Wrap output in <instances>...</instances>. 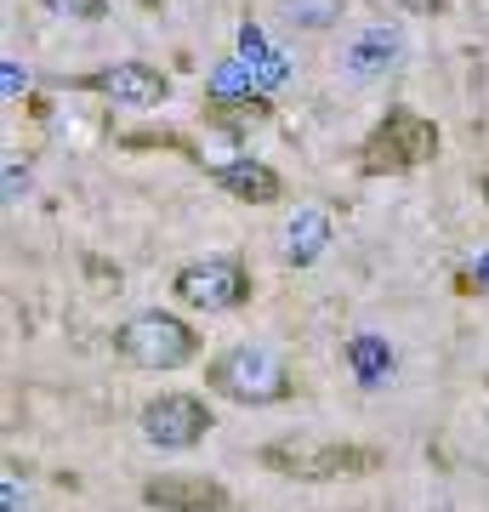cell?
Instances as JSON below:
<instances>
[{
	"label": "cell",
	"mask_w": 489,
	"mask_h": 512,
	"mask_svg": "<svg viewBox=\"0 0 489 512\" xmlns=\"http://www.w3.org/2000/svg\"><path fill=\"white\" fill-rule=\"evenodd\" d=\"M205 387H211V393H222V399H234V404H279V399H290V393H296L290 365L273 348H262V342L222 348L217 359L205 365Z\"/></svg>",
	"instance_id": "6da1fadb"
},
{
	"label": "cell",
	"mask_w": 489,
	"mask_h": 512,
	"mask_svg": "<svg viewBox=\"0 0 489 512\" xmlns=\"http://www.w3.org/2000/svg\"><path fill=\"white\" fill-rule=\"evenodd\" d=\"M381 450L370 444H319V439H279L262 444V467L296 484H336V478H370L381 467Z\"/></svg>",
	"instance_id": "7a4b0ae2"
},
{
	"label": "cell",
	"mask_w": 489,
	"mask_h": 512,
	"mask_svg": "<svg viewBox=\"0 0 489 512\" xmlns=\"http://www.w3.org/2000/svg\"><path fill=\"white\" fill-rule=\"evenodd\" d=\"M114 353L137 370H182L200 359V336L177 313H137L114 330Z\"/></svg>",
	"instance_id": "3957f363"
},
{
	"label": "cell",
	"mask_w": 489,
	"mask_h": 512,
	"mask_svg": "<svg viewBox=\"0 0 489 512\" xmlns=\"http://www.w3.org/2000/svg\"><path fill=\"white\" fill-rule=\"evenodd\" d=\"M438 154V126L427 114L393 109L359 148V171L364 177H387V171H416Z\"/></svg>",
	"instance_id": "277c9868"
},
{
	"label": "cell",
	"mask_w": 489,
	"mask_h": 512,
	"mask_svg": "<svg viewBox=\"0 0 489 512\" xmlns=\"http://www.w3.org/2000/svg\"><path fill=\"white\" fill-rule=\"evenodd\" d=\"M177 296L188 308L205 313H234L251 302V268L239 256H205V262H188L177 268Z\"/></svg>",
	"instance_id": "5b68a950"
},
{
	"label": "cell",
	"mask_w": 489,
	"mask_h": 512,
	"mask_svg": "<svg viewBox=\"0 0 489 512\" xmlns=\"http://www.w3.org/2000/svg\"><path fill=\"white\" fill-rule=\"evenodd\" d=\"M211 433V404L194 393H160L143 404V439L160 450H194Z\"/></svg>",
	"instance_id": "8992f818"
},
{
	"label": "cell",
	"mask_w": 489,
	"mask_h": 512,
	"mask_svg": "<svg viewBox=\"0 0 489 512\" xmlns=\"http://www.w3.org/2000/svg\"><path fill=\"white\" fill-rule=\"evenodd\" d=\"M80 86L97 97H114V103H131V109H154V103L171 97V80L154 63H109V69L86 74Z\"/></svg>",
	"instance_id": "52a82bcc"
},
{
	"label": "cell",
	"mask_w": 489,
	"mask_h": 512,
	"mask_svg": "<svg viewBox=\"0 0 489 512\" xmlns=\"http://www.w3.org/2000/svg\"><path fill=\"white\" fill-rule=\"evenodd\" d=\"M143 507H154V512H222L228 507V490L205 473H160V478H143Z\"/></svg>",
	"instance_id": "ba28073f"
},
{
	"label": "cell",
	"mask_w": 489,
	"mask_h": 512,
	"mask_svg": "<svg viewBox=\"0 0 489 512\" xmlns=\"http://www.w3.org/2000/svg\"><path fill=\"white\" fill-rule=\"evenodd\" d=\"M211 183H217L222 194L245 200V205H273L285 194L279 171H268L262 160H222V165H211Z\"/></svg>",
	"instance_id": "9c48e42d"
},
{
	"label": "cell",
	"mask_w": 489,
	"mask_h": 512,
	"mask_svg": "<svg viewBox=\"0 0 489 512\" xmlns=\"http://www.w3.org/2000/svg\"><path fill=\"white\" fill-rule=\"evenodd\" d=\"M325 245H330V217L325 211H313V205L308 211H296V222L285 228V256L290 262H313Z\"/></svg>",
	"instance_id": "30bf717a"
},
{
	"label": "cell",
	"mask_w": 489,
	"mask_h": 512,
	"mask_svg": "<svg viewBox=\"0 0 489 512\" xmlns=\"http://www.w3.org/2000/svg\"><path fill=\"white\" fill-rule=\"evenodd\" d=\"M347 365H353V376H359L364 387H381L393 376V348H387L381 336H353V342H347Z\"/></svg>",
	"instance_id": "8fae6325"
},
{
	"label": "cell",
	"mask_w": 489,
	"mask_h": 512,
	"mask_svg": "<svg viewBox=\"0 0 489 512\" xmlns=\"http://www.w3.org/2000/svg\"><path fill=\"white\" fill-rule=\"evenodd\" d=\"M268 114H273L268 97H256V92H245V97H211V103H205V120H217V126H228V131L262 126Z\"/></svg>",
	"instance_id": "7c38bea8"
},
{
	"label": "cell",
	"mask_w": 489,
	"mask_h": 512,
	"mask_svg": "<svg viewBox=\"0 0 489 512\" xmlns=\"http://www.w3.org/2000/svg\"><path fill=\"white\" fill-rule=\"evenodd\" d=\"M273 6L296 29H330V23H342V0H273Z\"/></svg>",
	"instance_id": "4fadbf2b"
},
{
	"label": "cell",
	"mask_w": 489,
	"mask_h": 512,
	"mask_svg": "<svg viewBox=\"0 0 489 512\" xmlns=\"http://www.w3.org/2000/svg\"><path fill=\"white\" fill-rule=\"evenodd\" d=\"M393 52H399V40H393V35H370V40H359V46H353L347 69H353V74H376V69H387V63H393Z\"/></svg>",
	"instance_id": "5bb4252c"
},
{
	"label": "cell",
	"mask_w": 489,
	"mask_h": 512,
	"mask_svg": "<svg viewBox=\"0 0 489 512\" xmlns=\"http://www.w3.org/2000/svg\"><path fill=\"white\" fill-rule=\"evenodd\" d=\"M40 6L57 12V18H74V23H97L109 12V0H40Z\"/></svg>",
	"instance_id": "9a60e30c"
},
{
	"label": "cell",
	"mask_w": 489,
	"mask_h": 512,
	"mask_svg": "<svg viewBox=\"0 0 489 512\" xmlns=\"http://www.w3.org/2000/svg\"><path fill=\"white\" fill-rule=\"evenodd\" d=\"M126 143H131V148H177V154H188V160H194V148L182 143L177 131H131Z\"/></svg>",
	"instance_id": "2e32d148"
},
{
	"label": "cell",
	"mask_w": 489,
	"mask_h": 512,
	"mask_svg": "<svg viewBox=\"0 0 489 512\" xmlns=\"http://www.w3.org/2000/svg\"><path fill=\"white\" fill-rule=\"evenodd\" d=\"M404 12H427V18H433V12H444V0H399Z\"/></svg>",
	"instance_id": "e0dca14e"
},
{
	"label": "cell",
	"mask_w": 489,
	"mask_h": 512,
	"mask_svg": "<svg viewBox=\"0 0 489 512\" xmlns=\"http://www.w3.org/2000/svg\"><path fill=\"white\" fill-rule=\"evenodd\" d=\"M472 285H478V291H489V262L478 268V274H467V279H461V291H472Z\"/></svg>",
	"instance_id": "ac0fdd59"
}]
</instances>
